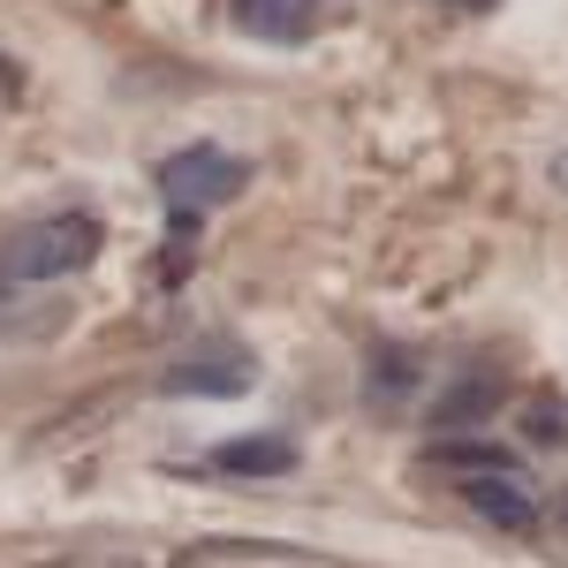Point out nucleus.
Returning <instances> with one entry per match:
<instances>
[{"instance_id": "1", "label": "nucleus", "mask_w": 568, "mask_h": 568, "mask_svg": "<svg viewBox=\"0 0 568 568\" xmlns=\"http://www.w3.org/2000/svg\"><path fill=\"white\" fill-rule=\"evenodd\" d=\"M99 258V220L91 213H53L39 227H23L0 258V281H69Z\"/></svg>"}, {"instance_id": "2", "label": "nucleus", "mask_w": 568, "mask_h": 568, "mask_svg": "<svg viewBox=\"0 0 568 568\" xmlns=\"http://www.w3.org/2000/svg\"><path fill=\"white\" fill-rule=\"evenodd\" d=\"M160 190H168L175 213H205V205H220V197L243 190V160H227L213 144H190V152H175V160L160 168Z\"/></svg>"}, {"instance_id": "3", "label": "nucleus", "mask_w": 568, "mask_h": 568, "mask_svg": "<svg viewBox=\"0 0 568 568\" xmlns=\"http://www.w3.org/2000/svg\"><path fill=\"white\" fill-rule=\"evenodd\" d=\"M168 394H243L251 387V356L235 342H205V349H182L168 372H160Z\"/></svg>"}, {"instance_id": "4", "label": "nucleus", "mask_w": 568, "mask_h": 568, "mask_svg": "<svg viewBox=\"0 0 568 568\" xmlns=\"http://www.w3.org/2000/svg\"><path fill=\"white\" fill-rule=\"evenodd\" d=\"M235 23L265 45H304L318 23V0H235Z\"/></svg>"}, {"instance_id": "5", "label": "nucleus", "mask_w": 568, "mask_h": 568, "mask_svg": "<svg viewBox=\"0 0 568 568\" xmlns=\"http://www.w3.org/2000/svg\"><path fill=\"white\" fill-rule=\"evenodd\" d=\"M463 493H470V508H478V516H493V524H508V530L538 524V500H530L508 470H478V478H463Z\"/></svg>"}, {"instance_id": "6", "label": "nucleus", "mask_w": 568, "mask_h": 568, "mask_svg": "<svg viewBox=\"0 0 568 568\" xmlns=\"http://www.w3.org/2000/svg\"><path fill=\"white\" fill-rule=\"evenodd\" d=\"M213 470H235V478H288V470H296V447H288V439H227L213 455Z\"/></svg>"}, {"instance_id": "7", "label": "nucleus", "mask_w": 568, "mask_h": 568, "mask_svg": "<svg viewBox=\"0 0 568 568\" xmlns=\"http://www.w3.org/2000/svg\"><path fill=\"white\" fill-rule=\"evenodd\" d=\"M485 402H493V387H455V394H439V425H470Z\"/></svg>"}, {"instance_id": "8", "label": "nucleus", "mask_w": 568, "mask_h": 568, "mask_svg": "<svg viewBox=\"0 0 568 568\" xmlns=\"http://www.w3.org/2000/svg\"><path fill=\"white\" fill-rule=\"evenodd\" d=\"M561 402H530V439H561Z\"/></svg>"}, {"instance_id": "9", "label": "nucleus", "mask_w": 568, "mask_h": 568, "mask_svg": "<svg viewBox=\"0 0 568 568\" xmlns=\"http://www.w3.org/2000/svg\"><path fill=\"white\" fill-rule=\"evenodd\" d=\"M554 524L568 530V485H561V493H554Z\"/></svg>"}, {"instance_id": "10", "label": "nucleus", "mask_w": 568, "mask_h": 568, "mask_svg": "<svg viewBox=\"0 0 568 568\" xmlns=\"http://www.w3.org/2000/svg\"><path fill=\"white\" fill-rule=\"evenodd\" d=\"M455 8H470V16H485V8H500V0H455Z\"/></svg>"}, {"instance_id": "11", "label": "nucleus", "mask_w": 568, "mask_h": 568, "mask_svg": "<svg viewBox=\"0 0 568 568\" xmlns=\"http://www.w3.org/2000/svg\"><path fill=\"white\" fill-rule=\"evenodd\" d=\"M554 182H561V190H568V152H561V160H554Z\"/></svg>"}]
</instances>
